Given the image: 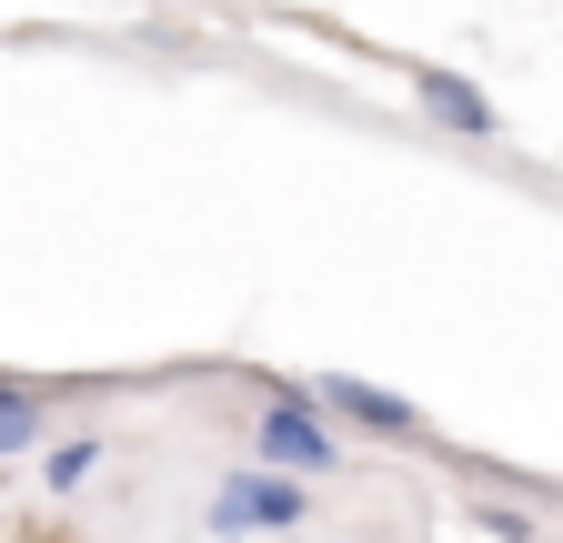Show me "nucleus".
I'll list each match as a JSON object with an SVG mask.
<instances>
[{
    "label": "nucleus",
    "mask_w": 563,
    "mask_h": 543,
    "mask_svg": "<svg viewBox=\"0 0 563 543\" xmlns=\"http://www.w3.org/2000/svg\"><path fill=\"white\" fill-rule=\"evenodd\" d=\"M312 413L332 423V433H373V443H422V413L402 392H383V383H363V373H322V383H292Z\"/></svg>",
    "instance_id": "7ed1b4c3"
},
{
    "label": "nucleus",
    "mask_w": 563,
    "mask_h": 543,
    "mask_svg": "<svg viewBox=\"0 0 563 543\" xmlns=\"http://www.w3.org/2000/svg\"><path fill=\"white\" fill-rule=\"evenodd\" d=\"M412 101H422V121L463 131V142H493V131H504V111H493L463 71H443V60H412Z\"/></svg>",
    "instance_id": "20e7f679"
},
{
    "label": "nucleus",
    "mask_w": 563,
    "mask_h": 543,
    "mask_svg": "<svg viewBox=\"0 0 563 543\" xmlns=\"http://www.w3.org/2000/svg\"><path fill=\"white\" fill-rule=\"evenodd\" d=\"M211 533H302L312 523V484H282V473H222V484H211V513H201Z\"/></svg>",
    "instance_id": "f03ea898"
},
{
    "label": "nucleus",
    "mask_w": 563,
    "mask_h": 543,
    "mask_svg": "<svg viewBox=\"0 0 563 543\" xmlns=\"http://www.w3.org/2000/svg\"><path fill=\"white\" fill-rule=\"evenodd\" d=\"M41 413H51V402H41L31 383H0V463L41 443Z\"/></svg>",
    "instance_id": "423d86ee"
},
{
    "label": "nucleus",
    "mask_w": 563,
    "mask_h": 543,
    "mask_svg": "<svg viewBox=\"0 0 563 543\" xmlns=\"http://www.w3.org/2000/svg\"><path fill=\"white\" fill-rule=\"evenodd\" d=\"M91 473H101V443H91V433H70V443H51V453H41V494H51V503H70Z\"/></svg>",
    "instance_id": "39448f33"
},
{
    "label": "nucleus",
    "mask_w": 563,
    "mask_h": 543,
    "mask_svg": "<svg viewBox=\"0 0 563 543\" xmlns=\"http://www.w3.org/2000/svg\"><path fill=\"white\" fill-rule=\"evenodd\" d=\"M473 533H493V543H533V513L504 503V494H473Z\"/></svg>",
    "instance_id": "0eeeda50"
},
{
    "label": "nucleus",
    "mask_w": 563,
    "mask_h": 543,
    "mask_svg": "<svg viewBox=\"0 0 563 543\" xmlns=\"http://www.w3.org/2000/svg\"><path fill=\"white\" fill-rule=\"evenodd\" d=\"M252 453H262V473H282V484H302V473H342V433L312 413L292 383H272L262 423H252Z\"/></svg>",
    "instance_id": "f257e3e1"
}]
</instances>
